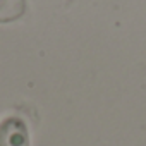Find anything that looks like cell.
Returning <instances> with one entry per match:
<instances>
[{
	"label": "cell",
	"instance_id": "1",
	"mask_svg": "<svg viewBox=\"0 0 146 146\" xmlns=\"http://www.w3.org/2000/svg\"><path fill=\"white\" fill-rule=\"evenodd\" d=\"M0 146H29V136L24 122L9 117L0 124Z\"/></svg>",
	"mask_w": 146,
	"mask_h": 146
}]
</instances>
